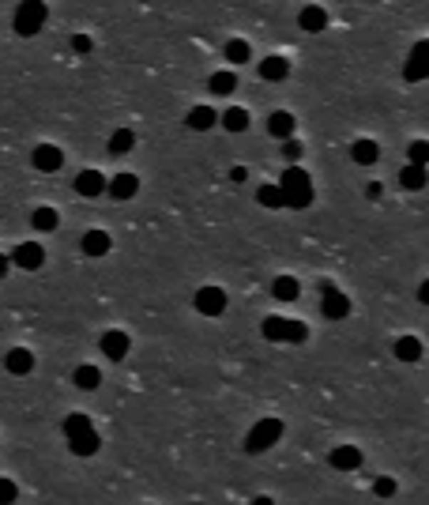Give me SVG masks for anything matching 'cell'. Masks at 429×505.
I'll return each mask as SVG.
<instances>
[{
  "mask_svg": "<svg viewBox=\"0 0 429 505\" xmlns=\"http://www.w3.org/2000/svg\"><path fill=\"white\" fill-rule=\"evenodd\" d=\"M260 332H264V340H272V343H301L309 336V328L301 321H286V317H264Z\"/></svg>",
  "mask_w": 429,
  "mask_h": 505,
  "instance_id": "cell-1",
  "label": "cell"
},
{
  "mask_svg": "<svg viewBox=\"0 0 429 505\" xmlns=\"http://www.w3.org/2000/svg\"><path fill=\"white\" fill-rule=\"evenodd\" d=\"M279 437H283V422H279V419H260L257 427L249 430V437H245V453H267Z\"/></svg>",
  "mask_w": 429,
  "mask_h": 505,
  "instance_id": "cell-2",
  "label": "cell"
},
{
  "mask_svg": "<svg viewBox=\"0 0 429 505\" xmlns=\"http://www.w3.org/2000/svg\"><path fill=\"white\" fill-rule=\"evenodd\" d=\"M46 16H49L46 4H34V0H31V4H19L16 8V34H23V38L38 34V31H42V23H46Z\"/></svg>",
  "mask_w": 429,
  "mask_h": 505,
  "instance_id": "cell-3",
  "label": "cell"
},
{
  "mask_svg": "<svg viewBox=\"0 0 429 505\" xmlns=\"http://www.w3.org/2000/svg\"><path fill=\"white\" fill-rule=\"evenodd\" d=\"M403 79L407 83H422V79H429V42H414L410 57L403 64Z\"/></svg>",
  "mask_w": 429,
  "mask_h": 505,
  "instance_id": "cell-4",
  "label": "cell"
},
{
  "mask_svg": "<svg viewBox=\"0 0 429 505\" xmlns=\"http://www.w3.org/2000/svg\"><path fill=\"white\" fill-rule=\"evenodd\" d=\"M192 305H196L204 317H219V313L226 310V290H219V287H200L196 298H192Z\"/></svg>",
  "mask_w": 429,
  "mask_h": 505,
  "instance_id": "cell-5",
  "label": "cell"
},
{
  "mask_svg": "<svg viewBox=\"0 0 429 505\" xmlns=\"http://www.w3.org/2000/svg\"><path fill=\"white\" fill-rule=\"evenodd\" d=\"M31 163H34V170H42V174H57L64 166V155H61V148H53V143H38Z\"/></svg>",
  "mask_w": 429,
  "mask_h": 505,
  "instance_id": "cell-6",
  "label": "cell"
},
{
  "mask_svg": "<svg viewBox=\"0 0 429 505\" xmlns=\"http://www.w3.org/2000/svg\"><path fill=\"white\" fill-rule=\"evenodd\" d=\"M11 264H19V268L34 272V268H42V264H46V249L38 245V242H23V245H16V257H11Z\"/></svg>",
  "mask_w": 429,
  "mask_h": 505,
  "instance_id": "cell-7",
  "label": "cell"
},
{
  "mask_svg": "<svg viewBox=\"0 0 429 505\" xmlns=\"http://www.w3.org/2000/svg\"><path fill=\"white\" fill-rule=\"evenodd\" d=\"M320 295H324V302H320V310H324V317L328 321H343L346 313H351V298L346 295H339V290H320Z\"/></svg>",
  "mask_w": 429,
  "mask_h": 505,
  "instance_id": "cell-8",
  "label": "cell"
},
{
  "mask_svg": "<svg viewBox=\"0 0 429 505\" xmlns=\"http://www.w3.org/2000/svg\"><path fill=\"white\" fill-rule=\"evenodd\" d=\"M128 347H132V340L125 336V332H117V328H110V332L102 336V354L113 358V362H120V358L128 354Z\"/></svg>",
  "mask_w": 429,
  "mask_h": 505,
  "instance_id": "cell-9",
  "label": "cell"
},
{
  "mask_svg": "<svg viewBox=\"0 0 429 505\" xmlns=\"http://www.w3.org/2000/svg\"><path fill=\"white\" fill-rule=\"evenodd\" d=\"M4 369H8V374H16V377H26L34 369V354L26 351V347H11L4 354Z\"/></svg>",
  "mask_w": 429,
  "mask_h": 505,
  "instance_id": "cell-10",
  "label": "cell"
},
{
  "mask_svg": "<svg viewBox=\"0 0 429 505\" xmlns=\"http://www.w3.org/2000/svg\"><path fill=\"white\" fill-rule=\"evenodd\" d=\"M185 125L196 128V132H207V128L219 125V113H214V106H192L189 117H185Z\"/></svg>",
  "mask_w": 429,
  "mask_h": 505,
  "instance_id": "cell-11",
  "label": "cell"
},
{
  "mask_svg": "<svg viewBox=\"0 0 429 505\" xmlns=\"http://www.w3.org/2000/svg\"><path fill=\"white\" fill-rule=\"evenodd\" d=\"M328 460H331V468H339V471H354L358 464H361V453H358L354 445H335Z\"/></svg>",
  "mask_w": 429,
  "mask_h": 505,
  "instance_id": "cell-12",
  "label": "cell"
},
{
  "mask_svg": "<svg viewBox=\"0 0 429 505\" xmlns=\"http://www.w3.org/2000/svg\"><path fill=\"white\" fill-rule=\"evenodd\" d=\"M422 354H425V347H422L418 336H399L396 340V358L399 362H418Z\"/></svg>",
  "mask_w": 429,
  "mask_h": 505,
  "instance_id": "cell-13",
  "label": "cell"
},
{
  "mask_svg": "<svg viewBox=\"0 0 429 505\" xmlns=\"http://www.w3.org/2000/svg\"><path fill=\"white\" fill-rule=\"evenodd\" d=\"M267 132H272L275 140H294V113H286V110L272 113L267 117Z\"/></svg>",
  "mask_w": 429,
  "mask_h": 505,
  "instance_id": "cell-14",
  "label": "cell"
},
{
  "mask_svg": "<svg viewBox=\"0 0 429 505\" xmlns=\"http://www.w3.org/2000/svg\"><path fill=\"white\" fill-rule=\"evenodd\" d=\"M76 193L79 196H98V193H105V178L98 170H83V174L76 178Z\"/></svg>",
  "mask_w": 429,
  "mask_h": 505,
  "instance_id": "cell-15",
  "label": "cell"
},
{
  "mask_svg": "<svg viewBox=\"0 0 429 505\" xmlns=\"http://www.w3.org/2000/svg\"><path fill=\"white\" fill-rule=\"evenodd\" d=\"M136 189H140L136 174H117V178L110 181V196H113V200H132V196H136Z\"/></svg>",
  "mask_w": 429,
  "mask_h": 505,
  "instance_id": "cell-16",
  "label": "cell"
},
{
  "mask_svg": "<svg viewBox=\"0 0 429 505\" xmlns=\"http://www.w3.org/2000/svg\"><path fill=\"white\" fill-rule=\"evenodd\" d=\"M72 381H76V389H83V392H95L98 384H102V369H98V366H76Z\"/></svg>",
  "mask_w": 429,
  "mask_h": 505,
  "instance_id": "cell-17",
  "label": "cell"
},
{
  "mask_svg": "<svg viewBox=\"0 0 429 505\" xmlns=\"http://www.w3.org/2000/svg\"><path fill=\"white\" fill-rule=\"evenodd\" d=\"M298 23H301V31H309V34H316V31H324L328 26V11L324 8H316V4H309L298 16Z\"/></svg>",
  "mask_w": 429,
  "mask_h": 505,
  "instance_id": "cell-18",
  "label": "cell"
},
{
  "mask_svg": "<svg viewBox=\"0 0 429 505\" xmlns=\"http://www.w3.org/2000/svg\"><path fill=\"white\" fill-rule=\"evenodd\" d=\"M83 252L87 257H105V252H110V234L105 230H87L83 234Z\"/></svg>",
  "mask_w": 429,
  "mask_h": 505,
  "instance_id": "cell-19",
  "label": "cell"
},
{
  "mask_svg": "<svg viewBox=\"0 0 429 505\" xmlns=\"http://www.w3.org/2000/svg\"><path fill=\"white\" fill-rule=\"evenodd\" d=\"M399 185H403V189H410V193H418V189H425V185H429V170L407 163L403 174H399Z\"/></svg>",
  "mask_w": 429,
  "mask_h": 505,
  "instance_id": "cell-20",
  "label": "cell"
},
{
  "mask_svg": "<svg viewBox=\"0 0 429 505\" xmlns=\"http://www.w3.org/2000/svg\"><path fill=\"white\" fill-rule=\"evenodd\" d=\"M61 427H64V437L72 442V437L87 434V430H95V422H91V419L83 415V411H72V415H64V422H61Z\"/></svg>",
  "mask_w": 429,
  "mask_h": 505,
  "instance_id": "cell-21",
  "label": "cell"
},
{
  "mask_svg": "<svg viewBox=\"0 0 429 505\" xmlns=\"http://www.w3.org/2000/svg\"><path fill=\"white\" fill-rule=\"evenodd\" d=\"M351 155H354V163H361V166H373V163L381 158V148H377V140H354Z\"/></svg>",
  "mask_w": 429,
  "mask_h": 505,
  "instance_id": "cell-22",
  "label": "cell"
},
{
  "mask_svg": "<svg viewBox=\"0 0 429 505\" xmlns=\"http://www.w3.org/2000/svg\"><path fill=\"white\" fill-rule=\"evenodd\" d=\"M219 125H222L226 132H245V128H249V110H241V106H230V110L219 117Z\"/></svg>",
  "mask_w": 429,
  "mask_h": 505,
  "instance_id": "cell-23",
  "label": "cell"
},
{
  "mask_svg": "<svg viewBox=\"0 0 429 505\" xmlns=\"http://www.w3.org/2000/svg\"><path fill=\"white\" fill-rule=\"evenodd\" d=\"M98 445H102V442H98L95 430H87V434H79V437H72V442H68V449H72L76 456H95Z\"/></svg>",
  "mask_w": 429,
  "mask_h": 505,
  "instance_id": "cell-24",
  "label": "cell"
},
{
  "mask_svg": "<svg viewBox=\"0 0 429 505\" xmlns=\"http://www.w3.org/2000/svg\"><path fill=\"white\" fill-rule=\"evenodd\" d=\"M298 279H294V275H275V283H272V295L279 298V302H294V298H298Z\"/></svg>",
  "mask_w": 429,
  "mask_h": 505,
  "instance_id": "cell-25",
  "label": "cell"
},
{
  "mask_svg": "<svg viewBox=\"0 0 429 505\" xmlns=\"http://www.w3.org/2000/svg\"><path fill=\"white\" fill-rule=\"evenodd\" d=\"M313 204V185H298V189H283V208H309Z\"/></svg>",
  "mask_w": 429,
  "mask_h": 505,
  "instance_id": "cell-26",
  "label": "cell"
},
{
  "mask_svg": "<svg viewBox=\"0 0 429 505\" xmlns=\"http://www.w3.org/2000/svg\"><path fill=\"white\" fill-rule=\"evenodd\" d=\"M207 87H211V95H234L237 76H234V72H214V76L207 79Z\"/></svg>",
  "mask_w": 429,
  "mask_h": 505,
  "instance_id": "cell-27",
  "label": "cell"
},
{
  "mask_svg": "<svg viewBox=\"0 0 429 505\" xmlns=\"http://www.w3.org/2000/svg\"><path fill=\"white\" fill-rule=\"evenodd\" d=\"M257 204L283 208V185H260V189H257Z\"/></svg>",
  "mask_w": 429,
  "mask_h": 505,
  "instance_id": "cell-28",
  "label": "cell"
},
{
  "mask_svg": "<svg viewBox=\"0 0 429 505\" xmlns=\"http://www.w3.org/2000/svg\"><path fill=\"white\" fill-rule=\"evenodd\" d=\"M286 72H290V64L283 57H267L260 64V79H286Z\"/></svg>",
  "mask_w": 429,
  "mask_h": 505,
  "instance_id": "cell-29",
  "label": "cell"
},
{
  "mask_svg": "<svg viewBox=\"0 0 429 505\" xmlns=\"http://www.w3.org/2000/svg\"><path fill=\"white\" fill-rule=\"evenodd\" d=\"M132 143H136V136H132L128 128H117L113 136H110V155H128Z\"/></svg>",
  "mask_w": 429,
  "mask_h": 505,
  "instance_id": "cell-30",
  "label": "cell"
},
{
  "mask_svg": "<svg viewBox=\"0 0 429 505\" xmlns=\"http://www.w3.org/2000/svg\"><path fill=\"white\" fill-rule=\"evenodd\" d=\"M279 185H283V189H298V185H313V181L301 166H286V174L279 178Z\"/></svg>",
  "mask_w": 429,
  "mask_h": 505,
  "instance_id": "cell-31",
  "label": "cell"
},
{
  "mask_svg": "<svg viewBox=\"0 0 429 505\" xmlns=\"http://www.w3.org/2000/svg\"><path fill=\"white\" fill-rule=\"evenodd\" d=\"M31 223H34V230H53V227H57V211H53V208H34Z\"/></svg>",
  "mask_w": 429,
  "mask_h": 505,
  "instance_id": "cell-32",
  "label": "cell"
},
{
  "mask_svg": "<svg viewBox=\"0 0 429 505\" xmlns=\"http://www.w3.org/2000/svg\"><path fill=\"white\" fill-rule=\"evenodd\" d=\"M407 155H410V166H429V140H414L410 148H407Z\"/></svg>",
  "mask_w": 429,
  "mask_h": 505,
  "instance_id": "cell-33",
  "label": "cell"
},
{
  "mask_svg": "<svg viewBox=\"0 0 429 505\" xmlns=\"http://www.w3.org/2000/svg\"><path fill=\"white\" fill-rule=\"evenodd\" d=\"M226 61H230V64H245L249 61V42H241V38L226 42Z\"/></svg>",
  "mask_w": 429,
  "mask_h": 505,
  "instance_id": "cell-34",
  "label": "cell"
},
{
  "mask_svg": "<svg viewBox=\"0 0 429 505\" xmlns=\"http://www.w3.org/2000/svg\"><path fill=\"white\" fill-rule=\"evenodd\" d=\"M373 494L377 498H396V479L392 475H381V479L373 483Z\"/></svg>",
  "mask_w": 429,
  "mask_h": 505,
  "instance_id": "cell-35",
  "label": "cell"
},
{
  "mask_svg": "<svg viewBox=\"0 0 429 505\" xmlns=\"http://www.w3.org/2000/svg\"><path fill=\"white\" fill-rule=\"evenodd\" d=\"M16 498H19V486L11 479H0V505H11Z\"/></svg>",
  "mask_w": 429,
  "mask_h": 505,
  "instance_id": "cell-36",
  "label": "cell"
},
{
  "mask_svg": "<svg viewBox=\"0 0 429 505\" xmlns=\"http://www.w3.org/2000/svg\"><path fill=\"white\" fill-rule=\"evenodd\" d=\"M283 158H286L290 166H298V158H301V143H298V140H286V143H283Z\"/></svg>",
  "mask_w": 429,
  "mask_h": 505,
  "instance_id": "cell-37",
  "label": "cell"
},
{
  "mask_svg": "<svg viewBox=\"0 0 429 505\" xmlns=\"http://www.w3.org/2000/svg\"><path fill=\"white\" fill-rule=\"evenodd\" d=\"M72 49H76V53H87V49H91V38H87V34L72 38Z\"/></svg>",
  "mask_w": 429,
  "mask_h": 505,
  "instance_id": "cell-38",
  "label": "cell"
},
{
  "mask_svg": "<svg viewBox=\"0 0 429 505\" xmlns=\"http://www.w3.org/2000/svg\"><path fill=\"white\" fill-rule=\"evenodd\" d=\"M418 302H422V305H429V279H425V283L418 287Z\"/></svg>",
  "mask_w": 429,
  "mask_h": 505,
  "instance_id": "cell-39",
  "label": "cell"
},
{
  "mask_svg": "<svg viewBox=\"0 0 429 505\" xmlns=\"http://www.w3.org/2000/svg\"><path fill=\"white\" fill-rule=\"evenodd\" d=\"M8 268H11V260L4 257V252H0V279H4V275H8Z\"/></svg>",
  "mask_w": 429,
  "mask_h": 505,
  "instance_id": "cell-40",
  "label": "cell"
},
{
  "mask_svg": "<svg viewBox=\"0 0 429 505\" xmlns=\"http://www.w3.org/2000/svg\"><path fill=\"white\" fill-rule=\"evenodd\" d=\"M252 505H275L272 498H257V501H252Z\"/></svg>",
  "mask_w": 429,
  "mask_h": 505,
  "instance_id": "cell-41",
  "label": "cell"
}]
</instances>
